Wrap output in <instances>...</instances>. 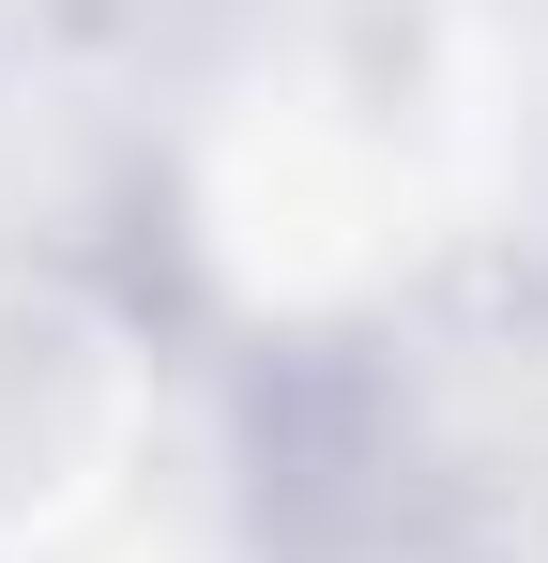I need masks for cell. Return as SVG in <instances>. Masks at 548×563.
Instances as JSON below:
<instances>
[{
    "instance_id": "obj_1",
    "label": "cell",
    "mask_w": 548,
    "mask_h": 563,
    "mask_svg": "<svg viewBox=\"0 0 548 563\" xmlns=\"http://www.w3.org/2000/svg\"><path fill=\"white\" fill-rule=\"evenodd\" d=\"M153 320L62 244H0V563H62L153 457Z\"/></svg>"
}]
</instances>
